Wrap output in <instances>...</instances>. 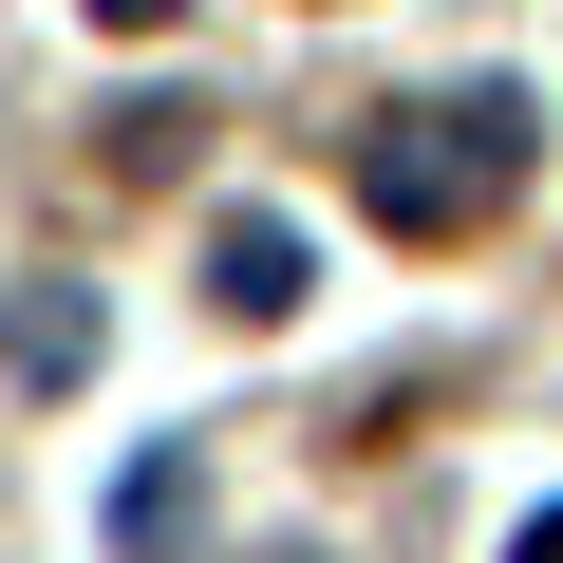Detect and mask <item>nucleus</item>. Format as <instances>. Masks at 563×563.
I'll use <instances>...</instances> for the list:
<instances>
[{"mask_svg": "<svg viewBox=\"0 0 563 563\" xmlns=\"http://www.w3.org/2000/svg\"><path fill=\"white\" fill-rule=\"evenodd\" d=\"M507 563H563V507H526V544H507Z\"/></svg>", "mask_w": 563, "mask_h": 563, "instance_id": "5", "label": "nucleus"}, {"mask_svg": "<svg viewBox=\"0 0 563 563\" xmlns=\"http://www.w3.org/2000/svg\"><path fill=\"white\" fill-rule=\"evenodd\" d=\"M0 376H38V395H76V376H95V301H76V282L0 301Z\"/></svg>", "mask_w": 563, "mask_h": 563, "instance_id": "3", "label": "nucleus"}, {"mask_svg": "<svg viewBox=\"0 0 563 563\" xmlns=\"http://www.w3.org/2000/svg\"><path fill=\"white\" fill-rule=\"evenodd\" d=\"M188 526H207V451H151L113 488V544H188Z\"/></svg>", "mask_w": 563, "mask_h": 563, "instance_id": "4", "label": "nucleus"}, {"mask_svg": "<svg viewBox=\"0 0 563 563\" xmlns=\"http://www.w3.org/2000/svg\"><path fill=\"white\" fill-rule=\"evenodd\" d=\"M207 301L225 320H301V225H282V207H225L207 225Z\"/></svg>", "mask_w": 563, "mask_h": 563, "instance_id": "2", "label": "nucleus"}, {"mask_svg": "<svg viewBox=\"0 0 563 563\" xmlns=\"http://www.w3.org/2000/svg\"><path fill=\"white\" fill-rule=\"evenodd\" d=\"M526 169H544V95H526V76H470V95H413V113L357 132V207H376L395 244H470V225H507Z\"/></svg>", "mask_w": 563, "mask_h": 563, "instance_id": "1", "label": "nucleus"}, {"mask_svg": "<svg viewBox=\"0 0 563 563\" xmlns=\"http://www.w3.org/2000/svg\"><path fill=\"white\" fill-rule=\"evenodd\" d=\"M95 20H113V38H151V20H169V0H95Z\"/></svg>", "mask_w": 563, "mask_h": 563, "instance_id": "6", "label": "nucleus"}]
</instances>
